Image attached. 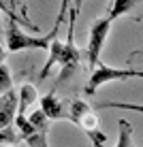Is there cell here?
<instances>
[{
  "label": "cell",
  "instance_id": "obj_10",
  "mask_svg": "<svg viewBox=\"0 0 143 147\" xmlns=\"http://www.w3.org/2000/svg\"><path fill=\"white\" fill-rule=\"evenodd\" d=\"M28 119H30V124L34 126V130H41V132H47V126H49V121H52L43 113V109H32L28 113Z\"/></svg>",
  "mask_w": 143,
  "mask_h": 147
},
{
  "label": "cell",
  "instance_id": "obj_16",
  "mask_svg": "<svg viewBox=\"0 0 143 147\" xmlns=\"http://www.w3.org/2000/svg\"><path fill=\"white\" fill-rule=\"evenodd\" d=\"M13 88V79H11V70L4 62H0V92H7Z\"/></svg>",
  "mask_w": 143,
  "mask_h": 147
},
{
  "label": "cell",
  "instance_id": "obj_12",
  "mask_svg": "<svg viewBox=\"0 0 143 147\" xmlns=\"http://www.w3.org/2000/svg\"><path fill=\"white\" fill-rule=\"evenodd\" d=\"M132 136V126L126 119H120V139H117V147H128L135 141L130 139Z\"/></svg>",
  "mask_w": 143,
  "mask_h": 147
},
{
  "label": "cell",
  "instance_id": "obj_11",
  "mask_svg": "<svg viewBox=\"0 0 143 147\" xmlns=\"http://www.w3.org/2000/svg\"><path fill=\"white\" fill-rule=\"evenodd\" d=\"M19 143H22V136L13 128V124L0 128V145H19Z\"/></svg>",
  "mask_w": 143,
  "mask_h": 147
},
{
  "label": "cell",
  "instance_id": "obj_2",
  "mask_svg": "<svg viewBox=\"0 0 143 147\" xmlns=\"http://www.w3.org/2000/svg\"><path fill=\"white\" fill-rule=\"evenodd\" d=\"M132 77H137V68H115V66L98 62L90 73V81H88V88H85V94L92 96V94H96L98 88L111 83V81H124V79H132Z\"/></svg>",
  "mask_w": 143,
  "mask_h": 147
},
{
  "label": "cell",
  "instance_id": "obj_23",
  "mask_svg": "<svg viewBox=\"0 0 143 147\" xmlns=\"http://www.w3.org/2000/svg\"><path fill=\"white\" fill-rule=\"evenodd\" d=\"M2 2H4V0H2Z\"/></svg>",
  "mask_w": 143,
  "mask_h": 147
},
{
  "label": "cell",
  "instance_id": "obj_20",
  "mask_svg": "<svg viewBox=\"0 0 143 147\" xmlns=\"http://www.w3.org/2000/svg\"><path fill=\"white\" fill-rule=\"evenodd\" d=\"M15 4H17V0H11V7H15Z\"/></svg>",
  "mask_w": 143,
  "mask_h": 147
},
{
  "label": "cell",
  "instance_id": "obj_17",
  "mask_svg": "<svg viewBox=\"0 0 143 147\" xmlns=\"http://www.w3.org/2000/svg\"><path fill=\"white\" fill-rule=\"evenodd\" d=\"M85 134L90 136V143H92V145H96V147H100V145H107V134H105V132H103L100 128L88 130Z\"/></svg>",
  "mask_w": 143,
  "mask_h": 147
},
{
  "label": "cell",
  "instance_id": "obj_4",
  "mask_svg": "<svg viewBox=\"0 0 143 147\" xmlns=\"http://www.w3.org/2000/svg\"><path fill=\"white\" fill-rule=\"evenodd\" d=\"M79 62H81V51H79L77 47H75L73 34H68V40H66V43L62 45V51H60V58H58V66H60L58 85L75 73V68L79 66Z\"/></svg>",
  "mask_w": 143,
  "mask_h": 147
},
{
  "label": "cell",
  "instance_id": "obj_13",
  "mask_svg": "<svg viewBox=\"0 0 143 147\" xmlns=\"http://www.w3.org/2000/svg\"><path fill=\"white\" fill-rule=\"evenodd\" d=\"M68 9H70V0H60V11H58V17H56L54 30L49 32V36H52V38H56V34H58V28L66 22V13H68Z\"/></svg>",
  "mask_w": 143,
  "mask_h": 147
},
{
  "label": "cell",
  "instance_id": "obj_5",
  "mask_svg": "<svg viewBox=\"0 0 143 147\" xmlns=\"http://www.w3.org/2000/svg\"><path fill=\"white\" fill-rule=\"evenodd\" d=\"M15 111H17V92L11 88L0 94V128L13 124Z\"/></svg>",
  "mask_w": 143,
  "mask_h": 147
},
{
  "label": "cell",
  "instance_id": "obj_3",
  "mask_svg": "<svg viewBox=\"0 0 143 147\" xmlns=\"http://www.w3.org/2000/svg\"><path fill=\"white\" fill-rule=\"evenodd\" d=\"M109 30H111V19L109 17L94 19V24H92V28H90L88 45H85V60H88V68L90 70L100 62V53H103V47L107 43Z\"/></svg>",
  "mask_w": 143,
  "mask_h": 147
},
{
  "label": "cell",
  "instance_id": "obj_1",
  "mask_svg": "<svg viewBox=\"0 0 143 147\" xmlns=\"http://www.w3.org/2000/svg\"><path fill=\"white\" fill-rule=\"evenodd\" d=\"M19 19L9 17V28H7V49L9 51H28V49H43L47 51L49 45H52V36L45 34V36H32V34H26L22 28L17 26Z\"/></svg>",
  "mask_w": 143,
  "mask_h": 147
},
{
  "label": "cell",
  "instance_id": "obj_22",
  "mask_svg": "<svg viewBox=\"0 0 143 147\" xmlns=\"http://www.w3.org/2000/svg\"><path fill=\"white\" fill-rule=\"evenodd\" d=\"M0 13H2V11H0Z\"/></svg>",
  "mask_w": 143,
  "mask_h": 147
},
{
  "label": "cell",
  "instance_id": "obj_14",
  "mask_svg": "<svg viewBox=\"0 0 143 147\" xmlns=\"http://www.w3.org/2000/svg\"><path fill=\"white\" fill-rule=\"evenodd\" d=\"M24 143L30 145V147H47L49 141H47V132H41V130H34L30 136L24 139Z\"/></svg>",
  "mask_w": 143,
  "mask_h": 147
},
{
  "label": "cell",
  "instance_id": "obj_19",
  "mask_svg": "<svg viewBox=\"0 0 143 147\" xmlns=\"http://www.w3.org/2000/svg\"><path fill=\"white\" fill-rule=\"evenodd\" d=\"M137 77H141V79H143V70H137Z\"/></svg>",
  "mask_w": 143,
  "mask_h": 147
},
{
  "label": "cell",
  "instance_id": "obj_6",
  "mask_svg": "<svg viewBox=\"0 0 143 147\" xmlns=\"http://www.w3.org/2000/svg\"><path fill=\"white\" fill-rule=\"evenodd\" d=\"M41 109H43V113L47 115L49 119H64L66 117V109L64 107V102L56 96V92H49V94H45L43 98H41Z\"/></svg>",
  "mask_w": 143,
  "mask_h": 147
},
{
  "label": "cell",
  "instance_id": "obj_7",
  "mask_svg": "<svg viewBox=\"0 0 143 147\" xmlns=\"http://www.w3.org/2000/svg\"><path fill=\"white\" fill-rule=\"evenodd\" d=\"M37 100H39L37 88H34V85H30V83H24L22 88H19V92H17V113L28 115L26 111L32 107Z\"/></svg>",
  "mask_w": 143,
  "mask_h": 147
},
{
  "label": "cell",
  "instance_id": "obj_15",
  "mask_svg": "<svg viewBox=\"0 0 143 147\" xmlns=\"http://www.w3.org/2000/svg\"><path fill=\"white\" fill-rule=\"evenodd\" d=\"M100 109H126V111H137V113H143V105L137 102H98Z\"/></svg>",
  "mask_w": 143,
  "mask_h": 147
},
{
  "label": "cell",
  "instance_id": "obj_9",
  "mask_svg": "<svg viewBox=\"0 0 143 147\" xmlns=\"http://www.w3.org/2000/svg\"><path fill=\"white\" fill-rule=\"evenodd\" d=\"M143 0H111V9H109V15L107 17L113 22L115 17H120V15H126L130 13L135 7H139Z\"/></svg>",
  "mask_w": 143,
  "mask_h": 147
},
{
  "label": "cell",
  "instance_id": "obj_8",
  "mask_svg": "<svg viewBox=\"0 0 143 147\" xmlns=\"http://www.w3.org/2000/svg\"><path fill=\"white\" fill-rule=\"evenodd\" d=\"M62 45L64 43H60L58 38H52V45H49V58H47V62H45V66H43V70H41V81L43 79H47L49 77V73H52V68L58 64V58H60V51H62Z\"/></svg>",
  "mask_w": 143,
  "mask_h": 147
},
{
  "label": "cell",
  "instance_id": "obj_18",
  "mask_svg": "<svg viewBox=\"0 0 143 147\" xmlns=\"http://www.w3.org/2000/svg\"><path fill=\"white\" fill-rule=\"evenodd\" d=\"M81 7H83V0H75V4L70 7V24H68V34L75 32V22H77V15L81 11Z\"/></svg>",
  "mask_w": 143,
  "mask_h": 147
},
{
  "label": "cell",
  "instance_id": "obj_21",
  "mask_svg": "<svg viewBox=\"0 0 143 147\" xmlns=\"http://www.w3.org/2000/svg\"><path fill=\"white\" fill-rule=\"evenodd\" d=\"M0 94H2V92H0Z\"/></svg>",
  "mask_w": 143,
  "mask_h": 147
}]
</instances>
